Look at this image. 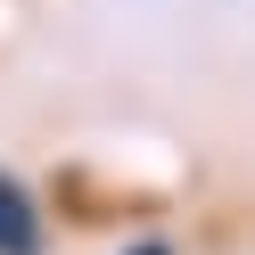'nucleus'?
<instances>
[{"label":"nucleus","instance_id":"f03ea898","mask_svg":"<svg viewBox=\"0 0 255 255\" xmlns=\"http://www.w3.org/2000/svg\"><path fill=\"white\" fill-rule=\"evenodd\" d=\"M132 255H173V247H165V239H140V247H132Z\"/></svg>","mask_w":255,"mask_h":255},{"label":"nucleus","instance_id":"f257e3e1","mask_svg":"<svg viewBox=\"0 0 255 255\" xmlns=\"http://www.w3.org/2000/svg\"><path fill=\"white\" fill-rule=\"evenodd\" d=\"M0 255H41V206L8 173H0Z\"/></svg>","mask_w":255,"mask_h":255}]
</instances>
